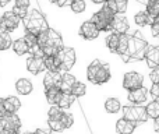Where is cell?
I'll list each match as a JSON object with an SVG mask.
<instances>
[{
    "label": "cell",
    "instance_id": "cell-1",
    "mask_svg": "<svg viewBox=\"0 0 159 134\" xmlns=\"http://www.w3.org/2000/svg\"><path fill=\"white\" fill-rule=\"evenodd\" d=\"M148 42L144 39L143 34L140 31H135L134 34L130 35L129 34V46L127 50L121 59L124 62H140V60H145V55L148 52Z\"/></svg>",
    "mask_w": 159,
    "mask_h": 134
},
{
    "label": "cell",
    "instance_id": "cell-2",
    "mask_svg": "<svg viewBox=\"0 0 159 134\" xmlns=\"http://www.w3.org/2000/svg\"><path fill=\"white\" fill-rule=\"evenodd\" d=\"M22 24H24L27 34H32V35H36V36L41 32H45V31L49 30L46 17L39 10H36V8L28 10V14L22 20Z\"/></svg>",
    "mask_w": 159,
    "mask_h": 134
},
{
    "label": "cell",
    "instance_id": "cell-3",
    "mask_svg": "<svg viewBox=\"0 0 159 134\" xmlns=\"http://www.w3.org/2000/svg\"><path fill=\"white\" fill-rule=\"evenodd\" d=\"M112 77V71H110L109 64L102 63L101 60H93L92 63L87 68V78L89 82L95 85H102L107 82Z\"/></svg>",
    "mask_w": 159,
    "mask_h": 134
},
{
    "label": "cell",
    "instance_id": "cell-4",
    "mask_svg": "<svg viewBox=\"0 0 159 134\" xmlns=\"http://www.w3.org/2000/svg\"><path fill=\"white\" fill-rule=\"evenodd\" d=\"M116 14L113 13L110 8H107L106 6H102L101 10H98L95 14L92 16L91 21L98 27L99 31H105V32H112V24H113V20H115Z\"/></svg>",
    "mask_w": 159,
    "mask_h": 134
},
{
    "label": "cell",
    "instance_id": "cell-5",
    "mask_svg": "<svg viewBox=\"0 0 159 134\" xmlns=\"http://www.w3.org/2000/svg\"><path fill=\"white\" fill-rule=\"evenodd\" d=\"M21 132V119L17 115L0 116V134H20Z\"/></svg>",
    "mask_w": 159,
    "mask_h": 134
},
{
    "label": "cell",
    "instance_id": "cell-6",
    "mask_svg": "<svg viewBox=\"0 0 159 134\" xmlns=\"http://www.w3.org/2000/svg\"><path fill=\"white\" fill-rule=\"evenodd\" d=\"M123 119L127 122L137 124V123H145L148 120V115H147V109L144 106H124L123 108Z\"/></svg>",
    "mask_w": 159,
    "mask_h": 134
},
{
    "label": "cell",
    "instance_id": "cell-7",
    "mask_svg": "<svg viewBox=\"0 0 159 134\" xmlns=\"http://www.w3.org/2000/svg\"><path fill=\"white\" fill-rule=\"evenodd\" d=\"M56 58L60 62V71L61 73H69V70L74 66L75 63V50L73 48L64 46L60 52L57 53Z\"/></svg>",
    "mask_w": 159,
    "mask_h": 134
},
{
    "label": "cell",
    "instance_id": "cell-8",
    "mask_svg": "<svg viewBox=\"0 0 159 134\" xmlns=\"http://www.w3.org/2000/svg\"><path fill=\"white\" fill-rule=\"evenodd\" d=\"M144 84V77L141 76L137 71H130V73H126L123 77V87L124 90H127L129 92L131 91H135L138 88H141Z\"/></svg>",
    "mask_w": 159,
    "mask_h": 134
},
{
    "label": "cell",
    "instance_id": "cell-9",
    "mask_svg": "<svg viewBox=\"0 0 159 134\" xmlns=\"http://www.w3.org/2000/svg\"><path fill=\"white\" fill-rule=\"evenodd\" d=\"M20 24V18L13 13V11H6L2 17H0V31L6 34L13 32L17 30Z\"/></svg>",
    "mask_w": 159,
    "mask_h": 134
},
{
    "label": "cell",
    "instance_id": "cell-10",
    "mask_svg": "<svg viewBox=\"0 0 159 134\" xmlns=\"http://www.w3.org/2000/svg\"><path fill=\"white\" fill-rule=\"evenodd\" d=\"M99 34H101V31L98 30V27H96L91 20L82 22L81 27H80V35L84 39H87V41H92V39L98 38Z\"/></svg>",
    "mask_w": 159,
    "mask_h": 134
},
{
    "label": "cell",
    "instance_id": "cell-11",
    "mask_svg": "<svg viewBox=\"0 0 159 134\" xmlns=\"http://www.w3.org/2000/svg\"><path fill=\"white\" fill-rule=\"evenodd\" d=\"M45 48H56V49H63L64 45H63V39H61V35L57 32L56 30H49L46 31V46ZM43 48V49H45ZM42 49V50H43Z\"/></svg>",
    "mask_w": 159,
    "mask_h": 134
},
{
    "label": "cell",
    "instance_id": "cell-12",
    "mask_svg": "<svg viewBox=\"0 0 159 134\" xmlns=\"http://www.w3.org/2000/svg\"><path fill=\"white\" fill-rule=\"evenodd\" d=\"M129 28H130L129 20L123 14H116L115 20H113V24H112V32L119 34V35H124V34H127Z\"/></svg>",
    "mask_w": 159,
    "mask_h": 134
},
{
    "label": "cell",
    "instance_id": "cell-13",
    "mask_svg": "<svg viewBox=\"0 0 159 134\" xmlns=\"http://www.w3.org/2000/svg\"><path fill=\"white\" fill-rule=\"evenodd\" d=\"M27 68L30 73L32 74H39L41 71L46 70L43 63V58H39V56H30L27 60Z\"/></svg>",
    "mask_w": 159,
    "mask_h": 134
},
{
    "label": "cell",
    "instance_id": "cell-14",
    "mask_svg": "<svg viewBox=\"0 0 159 134\" xmlns=\"http://www.w3.org/2000/svg\"><path fill=\"white\" fill-rule=\"evenodd\" d=\"M147 96H148L147 88L141 87V88H138V90L129 92V101L131 102V104H134V106H141V105L147 101Z\"/></svg>",
    "mask_w": 159,
    "mask_h": 134
},
{
    "label": "cell",
    "instance_id": "cell-15",
    "mask_svg": "<svg viewBox=\"0 0 159 134\" xmlns=\"http://www.w3.org/2000/svg\"><path fill=\"white\" fill-rule=\"evenodd\" d=\"M145 60H147L148 67H151L152 70L159 67V45L158 46L148 48V52H147V55H145Z\"/></svg>",
    "mask_w": 159,
    "mask_h": 134
},
{
    "label": "cell",
    "instance_id": "cell-16",
    "mask_svg": "<svg viewBox=\"0 0 159 134\" xmlns=\"http://www.w3.org/2000/svg\"><path fill=\"white\" fill-rule=\"evenodd\" d=\"M3 105H4L6 113H10V115H17V110L21 108V102L17 96H7L6 99H3Z\"/></svg>",
    "mask_w": 159,
    "mask_h": 134
},
{
    "label": "cell",
    "instance_id": "cell-17",
    "mask_svg": "<svg viewBox=\"0 0 159 134\" xmlns=\"http://www.w3.org/2000/svg\"><path fill=\"white\" fill-rule=\"evenodd\" d=\"M28 8H30V2L28 0H17L13 6V13L18 17L20 20H24V17L28 14Z\"/></svg>",
    "mask_w": 159,
    "mask_h": 134
},
{
    "label": "cell",
    "instance_id": "cell-18",
    "mask_svg": "<svg viewBox=\"0 0 159 134\" xmlns=\"http://www.w3.org/2000/svg\"><path fill=\"white\" fill-rule=\"evenodd\" d=\"M75 82H77V80H75L74 76H71L70 73H63L60 84H59V90H60L61 92H70Z\"/></svg>",
    "mask_w": 159,
    "mask_h": 134
},
{
    "label": "cell",
    "instance_id": "cell-19",
    "mask_svg": "<svg viewBox=\"0 0 159 134\" xmlns=\"http://www.w3.org/2000/svg\"><path fill=\"white\" fill-rule=\"evenodd\" d=\"M61 76H63V73H49V71H48L43 77L45 90H48V88H53V87H59Z\"/></svg>",
    "mask_w": 159,
    "mask_h": 134
},
{
    "label": "cell",
    "instance_id": "cell-20",
    "mask_svg": "<svg viewBox=\"0 0 159 134\" xmlns=\"http://www.w3.org/2000/svg\"><path fill=\"white\" fill-rule=\"evenodd\" d=\"M61 91L59 90V87H53V88H48V90H45V95H46V101L49 102L52 106H56V105L59 104V101H60L61 98Z\"/></svg>",
    "mask_w": 159,
    "mask_h": 134
},
{
    "label": "cell",
    "instance_id": "cell-21",
    "mask_svg": "<svg viewBox=\"0 0 159 134\" xmlns=\"http://www.w3.org/2000/svg\"><path fill=\"white\" fill-rule=\"evenodd\" d=\"M134 130H135V124L131 123V122H127L123 118L120 120H117V123H116V132L119 134H133Z\"/></svg>",
    "mask_w": 159,
    "mask_h": 134
},
{
    "label": "cell",
    "instance_id": "cell-22",
    "mask_svg": "<svg viewBox=\"0 0 159 134\" xmlns=\"http://www.w3.org/2000/svg\"><path fill=\"white\" fill-rule=\"evenodd\" d=\"M105 6L110 8L115 14H124L127 8V2L126 0H109L105 3Z\"/></svg>",
    "mask_w": 159,
    "mask_h": 134
},
{
    "label": "cell",
    "instance_id": "cell-23",
    "mask_svg": "<svg viewBox=\"0 0 159 134\" xmlns=\"http://www.w3.org/2000/svg\"><path fill=\"white\" fill-rule=\"evenodd\" d=\"M16 90H17V92L21 94V95H28V94L32 92L34 87H32V82L28 78H20V80H17V82H16Z\"/></svg>",
    "mask_w": 159,
    "mask_h": 134
},
{
    "label": "cell",
    "instance_id": "cell-24",
    "mask_svg": "<svg viewBox=\"0 0 159 134\" xmlns=\"http://www.w3.org/2000/svg\"><path fill=\"white\" fill-rule=\"evenodd\" d=\"M13 50L17 53L18 56H24L27 55V53H30V46H28V44L25 42L24 38H20V39H16V41L13 42Z\"/></svg>",
    "mask_w": 159,
    "mask_h": 134
},
{
    "label": "cell",
    "instance_id": "cell-25",
    "mask_svg": "<svg viewBox=\"0 0 159 134\" xmlns=\"http://www.w3.org/2000/svg\"><path fill=\"white\" fill-rule=\"evenodd\" d=\"M43 63L45 68H46L49 73H61L60 71V62L56 58H43Z\"/></svg>",
    "mask_w": 159,
    "mask_h": 134
},
{
    "label": "cell",
    "instance_id": "cell-26",
    "mask_svg": "<svg viewBox=\"0 0 159 134\" xmlns=\"http://www.w3.org/2000/svg\"><path fill=\"white\" fill-rule=\"evenodd\" d=\"M134 21L138 27H145V25H152L154 18H151L147 11H138L134 16Z\"/></svg>",
    "mask_w": 159,
    "mask_h": 134
},
{
    "label": "cell",
    "instance_id": "cell-27",
    "mask_svg": "<svg viewBox=\"0 0 159 134\" xmlns=\"http://www.w3.org/2000/svg\"><path fill=\"white\" fill-rule=\"evenodd\" d=\"M119 39H120V35H119V34H115V32H110L109 35L106 36V41H105V44H106L107 49H109L110 52H113V53L117 52Z\"/></svg>",
    "mask_w": 159,
    "mask_h": 134
},
{
    "label": "cell",
    "instance_id": "cell-28",
    "mask_svg": "<svg viewBox=\"0 0 159 134\" xmlns=\"http://www.w3.org/2000/svg\"><path fill=\"white\" fill-rule=\"evenodd\" d=\"M74 101H75V98L70 92H63V94H61L60 101H59V104L56 105V106H59L60 109H63V110L64 109H69V108L74 104Z\"/></svg>",
    "mask_w": 159,
    "mask_h": 134
},
{
    "label": "cell",
    "instance_id": "cell-29",
    "mask_svg": "<svg viewBox=\"0 0 159 134\" xmlns=\"http://www.w3.org/2000/svg\"><path fill=\"white\" fill-rule=\"evenodd\" d=\"M105 109H106V112L115 115V113H117L119 110L121 109V105H120V102H119L117 98H109V99H106V102H105Z\"/></svg>",
    "mask_w": 159,
    "mask_h": 134
},
{
    "label": "cell",
    "instance_id": "cell-30",
    "mask_svg": "<svg viewBox=\"0 0 159 134\" xmlns=\"http://www.w3.org/2000/svg\"><path fill=\"white\" fill-rule=\"evenodd\" d=\"M147 13L151 18H158L159 17V0H151L147 3Z\"/></svg>",
    "mask_w": 159,
    "mask_h": 134
},
{
    "label": "cell",
    "instance_id": "cell-31",
    "mask_svg": "<svg viewBox=\"0 0 159 134\" xmlns=\"http://www.w3.org/2000/svg\"><path fill=\"white\" fill-rule=\"evenodd\" d=\"M147 115H148V118L151 119H158L159 118V102L158 101H152L149 102L148 105H147Z\"/></svg>",
    "mask_w": 159,
    "mask_h": 134
},
{
    "label": "cell",
    "instance_id": "cell-32",
    "mask_svg": "<svg viewBox=\"0 0 159 134\" xmlns=\"http://www.w3.org/2000/svg\"><path fill=\"white\" fill-rule=\"evenodd\" d=\"M85 92H87V87H85L84 82L81 81H77L74 85H73L71 91H70V94H71L74 98H80V96H84Z\"/></svg>",
    "mask_w": 159,
    "mask_h": 134
},
{
    "label": "cell",
    "instance_id": "cell-33",
    "mask_svg": "<svg viewBox=\"0 0 159 134\" xmlns=\"http://www.w3.org/2000/svg\"><path fill=\"white\" fill-rule=\"evenodd\" d=\"M63 113L64 110L59 106H50V109L48 110V120H60Z\"/></svg>",
    "mask_w": 159,
    "mask_h": 134
},
{
    "label": "cell",
    "instance_id": "cell-34",
    "mask_svg": "<svg viewBox=\"0 0 159 134\" xmlns=\"http://www.w3.org/2000/svg\"><path fill=\"white\" fill-rule=\"evenodd\" d=\"M127 46H129V34H124V35H120V39H119V48H117V55L123 56L127 50Z\"/></svg>",
    "mask_w": 159,
    "mask_h": 134
},
{
    "label": "cell",
    "instance_id": "cell-35",
    "mask_svg": "<svg viewBox=\"0 0 159 134\" xmlns=\"http://www.w3.org/2000/svg\"><path fill=\"white\" fill-rule=\"evenodd\" d=\"M11 45H13V41H11L10 34L0 32V52L2 50H7L8 48H11Z\"/></svg>",
    "mask_w": 159,
    "mask_h": 134
},
{
    "label": "cell",
    "instance_id": "cell-36",
    "mask_svg": "<svg viewBox=\"0 0 159 134\" xmlns=\"http://www.w3.org/2000/svg\"><path fill=\"white\" fill-rule=\"evenodd\" d=\"M70 8H71L73 13L81 14L82 11L85 10V2H82V0H74V2H71V4H70Z\"/></svg>",
    "mask_w": 159,
    "mask_h": 134
},
{
    "label": "cell",
    "instance_id": "cell-37",
    "mask_svg": "<svg viewBox=\"0 0 159 134\" xmlns=\"http://www.w3.org/2000/svg\"><path fill=\"white\" fill-rule=\"evenodd\" d=\"M60 122H61V124L64 126V129H69V127H71L73 123H74V118H73L71 113L64 112L63 116H61V119H60Z\"/></svg>",
    "mask_w": 159,
    "mask_h": 134
},
{
    "label": "cell",
    "instance_id": "cell-38",
    "mask_svg": "<svg viewBox=\"0 0 159 134\" xmlns=\"http://www.w3.org/2000/svg\"><path fill=\"white\" fill-rule=\"evenodd\" d=\"M48 126H49V129L52 132H56V133H61L63 130H66L60 120H48Z\"/></svg>",
    "mask_w": 159,
    "mask_h": 134
},
{
    "label": "cell",
    "instance_id": "cell-39",
    "mask_svg": "<svg viewBox=\"0 0 159 134\" xmlns=\"http://www.w3.org/2000/svg\"><path fill=\"white\" fill-rule=\"evenodd\" d=\"M24 39H25V42L28 44V46H30V50L32 49V48L36 46V35H32V34H25Z\"/></svg>",
    "mask_w": 159,
    "mask_h": 134
},
{
    "label": "cell",
    "instance_id": "cell-40",
    "mask_svg": "<svg viewBox=\"0 0 159 134\" xmlns=\"http://www.w3.org/2000/svg\"><path fill=\"white\" fill-rule=\"evenodd\" d=\"M151 32H152V35H154L155 38H159V17H158V18H155L154 22H152Z\"/></svg>",
    "mask_w": 159,
    "mask_h": 134
},
{
    "label": "cell",
    "instance_id": "cell-41",
    "mask_svg": "<svg viewBox=\"0 0 159 134\" xmlns=\"http://www.w3.org/2000/svg\"><path fill=\"white\" fill-rule=\"evenodd\" d=\"M149 78H151L152 84H158L159 85V67L154 68V70L151 71V74H149Z\"/></svg>",
    "mask_w": 159,
    "mask_h": 134
},
{
    "label": "cell",
    "instance_id": "cell-42",
    "mask_svg": "<svg viewBox=\"0 0 159 134\" xmlns=\"http://www.w3.org/2000/svg\"><path fill=\"white\" fill-rule=\"evenodd\" d=\"M149 92H151V95L154 96L155 101L159 102V85L158 84H152L151 90H149Z\"/></svg>",
    "mask_w": 159,
    "mask_h": 134
},
{
    "label": "cell",
    "instance_id": "cell-43",
    "mask_svg": "<svg viewBox=\"0 0 159 134\" xmlns=\"http://www.w3.org/2000/svg\"><path fill=\"white\" fill-rule=\"evenodd\" d=\"M6 115V110H4V105H3V99H0V116Z\"/></svg>",
    "mask_w": 159,
    "mask_h": 134
},
{
    "label": "cell",
    "instance_id": "cell-44",
    "mask_svg": "<svg viewBox=\"0 0 159 134\" xmlns=\"http://www.w3.org/2000/svg\"><path fill=\"white\" fill-rule=\"evenodd\" d=\"M154 130L155 132H159V118L154 120Z\"/></svg>",
    "mask_w": 159,
    "mask_h": 134
},
{
    "label": "cell",
    "instance_id": "cell-45",
    "mask_svg": "<svg viewBox=\"0 0 159 134\" xmlns=\"http://www.w3.org/2000/svg\"><path fill=\"white\" fill-rule=\"evenodd\" d=\"M32 134H49V133L45 132V130H42V129H38V130H35V133H32Z\"/></svg>",
    "mask_w": 159,
    "mask_h": 134
},
{
    "label": "cell",
    "instance_id": "cell-46",
    "mask_svg": "<svg viewBox=\"0 0 159 134\" xmlns=\"http://www.w3.org/2000/svg\"><path fill=\"white\" fill-rule=\"evenodd\" d=\"M22 134H32V133H30V132H27V133H22Z\"/></svg>",
    "mask_w": 159,
    "mask_h": 134
}]
</instances>
